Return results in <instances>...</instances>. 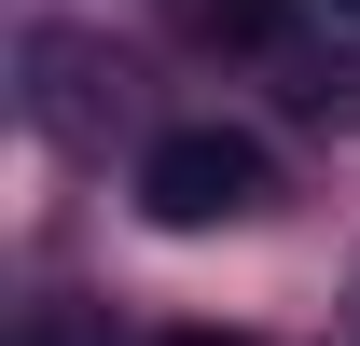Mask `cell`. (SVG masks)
<instances>
[{"instance_id": "6da1fadb", "label": "cell", "mask_w": 360, "mask_h": 346, "mask_svg": "<svg viewBox=\"0 0 360 346\" xmlns=\"http://www.w3.org/2000/svg\"><path fill=\"white\" fill-rule=\"evenodd\" d=\"M264 194H277V167H264L250 125H167L139 153V208L167 222V236H222V222H250Z\"/></svg>"}, {"instance_id": "7a4b0ae2", "label": "cell", "mask_w": 360, "mask_h": 346, "mask_svg": "<svg viewBox=\"0 0 360 346\" xmlns=\"http://www.w3.org/2000/svg\"><path fill=\"white\" fill-rule=\"evenodd\" d=\"M28 70H42V97H28V111H42L56 139H84V125H97V97H84V84H97V56L70 42V28H28Z\"/></svg>"}, {"instance_id": "3957f363", "label": "cell", "mask_w": 360, "mask_h": 346, "mask_svg": "<svg viewBox=\"0 0 360 346\" xmlns=\"http://www.w3.org/2000/svg\"><path fill=\"white\" fill-rule=\"evenodd\" d=\"M194 14V42H222V56H277L291 42V0H180Z\"/></svg>"}, {"instance_id": "277c9868", "label": "cell", "mask_w": 360, "mask_h": 346, "mask_svg": "<svg viewBox=\"0 0 360 346\" xmlns=\"http://www.w3.org/2000/svg\"><path fill=\"white\" fill-rule=\"evenodd\" d=\"M153 346H250V333H153Z\"/></svg>"}, {"instance_id": "5b68a950", "label": "cell", "mask_w": 360, "mask_h": 346, "mask_svg": "<svg viewBox=\"0 0 360 346\" xmlns=\"http://www.w3.org/2000/svg\"><path fill=\"white\" fill-rule=\"evenodd\" d=\"M347 14H360V0H347Z\"/></svg>"}]
</instances>
